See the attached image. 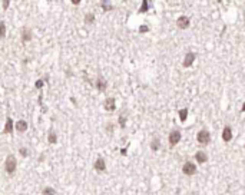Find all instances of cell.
<instances>
[{
  "mask_svg": "<svg viewBox=\"0 0 245 195\" xmlns=\"http://www.w3.org/2000/svg\"><path fill=\"white\" fill-rule=\"evenodd\" d=\"M17 169V159L13 154H10L6 156V161H4V171L7 172L9 175H13Z\"/></svg>",
  "mask_w": 245,
  "mask_h": 195,
  "instance_id": "cell-1",
  "label": "cell"
},
{
  "mask_svg": "<svg viewBox=\"0 0 245 195\" xmlns=\"http://www.w3.org/2000/svg\"><path fill=\"white\" fill-rule=\"evenodd\" d=\"M196 141H198L199 145H202V146L209 145L211 144V133H209V130L201 129L196 133Z\"/></svg>",
  "mask_w": 245,
  "mask_h": 195,
  "instance_id": "cell-2",
  "label": "cell"
},
{
  "mask_svg": "<svg viewBox=\"0 0 245 195\" xmlns=\"http://www.w3.org/2000/svg\"><path fill=\"white\" fill-rule=\"evenodd\" d=\"M181 138H182V133H181L179 129H172L169 132V136H168V141H169V145L175 146L181 142Z\"/></svg>",
  "mask_w": 245,
  "mask_h": 195,
  "instance_id": "cell-3",
  "label": "cell"
},
{
  "mask_svg": "<svg viewBox=\"0 0 245 195\" xmlns=\"http://www.w3.org/2000/svg\"><path fill=\"white\" fill-rule=\"evenodd\" d=\"M182 172L186 177H192V175L196 174V165L194 162H191V161H186V162H184V165H182Z\"/></svg>",
  "mask_w": 245,
  "mask_h": 195,
  "instance_id": "cell-4",
  "label": "cell"
},
{
  "mask_svg": "<svg viewBox=\"0 0 245 195\" xmlns=\"http://www.w3.org/2000/svg\"><path fill=\"white\" fill-rule=\"evenodd\" d=\"M189 24H191V19L188 16H179L178 20H176V26H178V29H181V30L188 29Z\"/></svg>",
  "mask_w": 245,
  "mask_h": 195,
  "instance_id": "cell-5",
  "label": "cell"
},
{
  "mask_svg": "<svg viewBox=\"0 0 245 195\" xmlns=\"http://www.w3.org/2000/svg\"><path fill=\"white\" fill-rule=\"evenodd\" d=\"M195 59H196V55H195V53H194V52H188V53L185 55V57H184L182 66H184V67H191V66L194 65Z\"/></svg>",
  "mask_w": 245,
  "mask_h": 195,
  "instance_id": "cell-6",
  "label": "cell"
},
{
  "mask_svg": "<svg viewBox=\"0 0 245 195\" xmlns=\"http://www.w3.org/2000/svg\"><path fill=\"white\" fill-rule=\"evenodd\" d=\"M103 109L106 112H113L116 109V100L115 98H106V100L103 102Z\"/></svg>",
  "mask_w": 245,
  "mask_h": 195,
  "instance_id": "cell-7",
  "label": "cell"
},
{
  "mask_svg": "<svg viewBox=\"0 0 245 195\" xmlns=\"http://www.w3.org/2000/svg\"><path fill=\"white\" fill-rule=\"evenodd\" d=\"M93 168H95V171H98V172H105V171H106L105 159H103L102 156H99L98 159L95 161V163H93Z\"/></svg>",
  "mask_w": 245,
  "mask_h": 195,
  "instance_id": "cell-8",
  "label": "cell"
},
{
  "mask_svg": "<svg viewBox=\"0 0 245 195\" xmlns=\"http://www.w3.org/2000/svg\"><path fill=\"white\" fill-rule=\"evenodd\" d=\"M232 128L227 125V126H224V129H222V141L224 142H231V139H232Z\"/></svg>",
  "mask_w": 245,
  "mask_h": 195,
  "instance_id": "cell-9",
  "label": "cell"
},
{
  "mask_svg": "<svg viewBox=\"0 0 245 195\" xmlns=\"http://www.w3.org/2000/svg\"><path fill=\"white\" fill-rule=\"evenodd\" d=\"M194 158H195V161L199 163V165H202V163H206V161H208V155L205 154L204 151H196V152H195V156H194Z\"/></svg>",
  "mask_w": 245,
  "mask_h": 195,
  "instance_id": "cell-10",
  "label": "cell"
},
{
  "mask_svg": "<svg viewBox=\"0 0 245 195\" xmlns=\"http://www.w3.org/2000/svg\"><path fill=\"white\" fill-rule=\"evenodd\" d=\"M13 126H15V122H13V119H12L10 116H7V118H6V126L3 128L1 133H4V135H7V133H12V130H13Z\"/></svg>",
  "mask_w": 245,
  "mask_h": 195,
  "instance_id": "cell-11",
  "label": "cell"
},
{
  "mask_svg": "<svg viewBox=\"0 0 245 195\" xmlns=\"http://www.w3.org/2000/svg\"><path fill=\"white\" fill-rule=\"evenodd\" d=\"M33 37L32 34V30L29 29V27H25L23 30H22V42L25 43V42H30Z\"/></svg>",
  "mask_w": 245,
  "mask_h": 195,
  "instance_id": "cell-12",
  "label": "cell"
},
{
  "mask_svg": "<svg viewBox=\"0 0 245 195\" xmlns=\"http://www.w3.org/2000/svg\"><path fill=\"white\" fill-rule=\"evenodd\" d=\"M15 128L17 129V132H26L27 130V122L23 121V119H20V121H17L16 122V125H15Z\"/></svg>",
  "mask_w": 245,
  "mask_h": 195,
  "instance_id": "cell-13",
  "label": "cell"
},
{
  "mask_svg": "<svg viewBox=\"0 0 245 195\" xmlns=\"http://www.w3.org/2000/svg\"><path fill=\"white\" fill-rule=\"evenodd\" d=\"M96 88H98V90H100V92L106 90V88H108V82L105 81L103 78H99L98 82H96Z\"/></svg>",
  "mask_w": 245,
  "mask_h": 195,
  "instance_id": "cell-14",
  "label": "cell"
},
{
  "mask_svg": "<svg viewBox=\"0 0 245 195\" xmlns=\"http://www.w3.org/2000/svg\"><path fill=\"white\" fill-rule=\"evenodd\" d=\"M188 114H189L188 108H184V109H179V111H178V115H179L181 122H186V119H188Z\"/></svg>",
  "mask_w": 245,
  "mask_h": 195,
  "instance_id": "cell-15",
  "label": "cell"
},
{
  "mask_svg": "<svg viewBox=\"0 0 245 195\" xmlns=\"http://www.w3.org/2000/svg\"><path fill=\"white\" fill-rule=\"evenodd\" d=\"M159 148H161V139L159 138H154L151 141V149L152 151H159Z\"/></svg>",
  "mask_w": 245,
  "mask_h": 195,
  "instance_id": "cell-16",
  "label": "cell"
},
{
  "mask_svg": "<svg viewBox=\"0 0 245 195\" xmlns=\"http://www.w3.org/2000/svg\"><path fill=\"white\" fill-rule=\"evenodd\" d=\"M48 141H49V144H57V135H56V132L53 129H50L49 130V135H48Z\"/></svg>",
  "mask_w": 245,
  "mask_h": 195,
  "instance_id": "cell-17",
  "label": "cell"
},
{
  "mask_svg": "<svg viewBox=\"0 0 245 195\" xmlns=\"http://www.w3.org/2000/svg\"><path fill=\"white\" fill-rule=\"evenodd\" d=\"M42 194L43 195H56V189L52 188V187H46V188H43Z\"/></svg>",
  "mask_w": 245,
  "mask_h": 195,
  "instance_id": "cell-18",
  "label": "cell"
},
{
  "mask_svg": "<svg viewBox=\"0 0 245 195\" xmlns=\"http://www.w3.org/2000/svg\"><path fill=\"white\" fill-rule=\"evenodd\" d=\"M4 36H6V23L1 20L0 22V39H4Z\"/></svg>",
  "mask_w": 245,
  "mask_h": 195,
  "instance_id": "cell-19",
  "label": "cell"
},
{
  "mask_svg": "<svg viewBox=\"0 0 245 195\" xmlns=\"http://www.w3.org/2000/svg\"><path fill=\"white\" fill-rule=\"evenodd\" d=\"M93 22H95V15H93V13H88V15L85 16V23L90 24V23H93Z\"/></svg>",
  "mask_w": 245,
  "mask_h": 195,
  "instance_id": "cell-20",
  "label": "cell"
},
{
  "mask_svg": "<svg viewBox=\"0 0 245 195\" xmlns=\"http://www.w3.org/2000/svg\"><path fill=\"white\" fill-rule=\"evenodd\" d=\"M148 7H149V1H148V0H143V1H142V6L139 9V12H140V13H145V12H148Z\"/></svg>",
  "mask_w": 245,
  "mask_h": 195,
  "instance_id": "cell-21",
  "label": "cell"
},
{
  "mask_svg": "<svg viewBox=\"0 0 245 195\" xmlns=\"http://www.w3.org/2000/svg\"><path fill=\"white\" fill-rule=\"evenodd\" d=\"M100 6H102V9H105L106 12H109V10H112V9H113V7H112V4H110L109 1H102V3H100Z\"/></svg>",
  "mask_w": 245,
  "mask_h": 195,
  "instance_id": "cell-22",
  "label": "cell"
},
{
  "mask_svg": "<svg viewBox=\"0 0 245 195\" xmlns=\"http://www.w3.org/2000/svg\"><path fill=\"white\" fill-rule=\"evenodd\" d=\"M119 125H121L122 128L126 126V116H125V115H121V116H119Z\"/></svg>",
  "mask_w": 245,
  "mask_h": 195,
  "instance_id": "cell-23",
  "label": "cell"
},
{
  "mask_svg": "<svg viewBox=\"0 0 245 195\" xmlns=\"http://www.w3.org/2000/svg\"><path fill=\"white\" fill-rule=\"evenodd\" d=\"M20 155L22 156H29V151H27V148H20Z\"/></svg>",
  "mask_w": 245,
  "mask_h": 195,
  "instance_id": "cell-24",
  "label": "cell"
},
{
  "mask_svg": "<svg viewBox=\"0 0 245 195\" xmlns=\"http://www.w3.org/2000/svg\"><path fill=\"white\" fill-rule=\"evenodd\" d=\"M146 32H149V27L145 26V24H142V26L139 27V33H146Z\"/></svg>",
  "mask_w": 245,
  "mask_h": 195,
  "instance_id": "cell-25",
  "label": "cell"
},
{
  "mask_svg": "<svg viewBox=\"0 0 245 195\" xmlns=\"http://www.w3.org/2000/svg\"><path fill=\"white\" fill-rule=\"evenodd\" d=\"M42 86H43V81H37V82H36V88H37V89H40Z\"/></svg>",
  "mask_w": 245,
  "mask_h": 195,
  "instance_id": "cell-26",
  "label": "cell"
},
{
  "mask_svg": "<svg viewBox=\"0 0 245 195\" xmlns=\"http://www.w3.org/2000/svg\"><path fill=\"white\" fill-rule=\"evenodd\" d=\"M9 4H10V1H3V7H4V10L9 7Z\"/></svg>",
  "mask_w": 245,
  "mask_h": 195,
  "instance_id": "cell-27",
  "label": "cell"
},
{
  "mask_svg": "<svg viewBox=\"0 0 245 195\" xmlns=\"http://www.w3.org/2000/svg\"><path fill=\"white\" fill-rule=\"evenodd\" d=\"M241 112H244V114H245V102H244V103H242V108H241Z\"/></svg>",
  "mask_w": 245,
  "mask_h": 195,
  "instance_id": "cell-28",
  "label": "cell"
},
{
  "mask_svg": "<svg viewBox=\"0 0 245 195\" xmlns=\"http://www.w3.org/2000/svg\"><path fill=\"white\" fill-rule=\"evenodd\" d=\"M244 148H245V144H244Z\"/></svg>",
  "mask_w": 245,
  "mask_h": 195,
  "instance_id": "cell-29",
  "label": "cell"
}]
</instances>
